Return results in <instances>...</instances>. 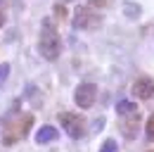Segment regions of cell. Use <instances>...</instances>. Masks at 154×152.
<instances>
[{
	"mask_svg": "<svg viewBox=\"0 0 154 152\" xmlns=\"http://www.w3.org/2000/svg\"><path fill=\"white\" fill-rule=\"evenodd\" d=\"M55 14H57V17H66V7H64V5H57V7H55Z\"/></svg>",
	"mask_w": 154,
	"mask_h": 152,
	"instance_id": "cell-14",
	"label": "cell"
},
{
	"mask_svg": "<svg viewBox=\"0 0 154 152\" xmlns=\"http://www.w3.org/2000/svg\"><path fill=\"white\" fill-rule=\"evenodd\" d=\"M116 112L121 114V116H135L137 107H135L131 100H121V102H116Z\"/></svg>",
	"mask_w": 154,
	"mask_h": 152,
	"instance_id": "cell-8",
	"label": "cell"
},
{
	"mask_svg": "<svg viewBox=\"0 0 154 152\" xmlns=\"http://www.w3.org/2000/svg\"><path fill=\"white\" fill-rule=\"evenodd\" d=\"M109 0H88V7H107Z\"/></svg>",
	"mask_w": 154,
	"mask_h": 152,
	"instance_id": "cell-13",
	"label": "cell"
},
{
	"mask_svg": "<svg viewBox=\"0 0 154 152\" xmlns=\"http://www.w3.org/2000/svg\"><path fill=\"white\" fill-rule=\"evenodd\" d=\"M59 124H62V128L69 133L71 138H83L85 135V119L81 116V114H74V112H59Z\"/></svg>",
	"mask_w": 154,
	"mask_h": 152,
	"instance_id": "cell-3",
	"label": "cell"
},
{
	"mask_svg": "<svg viewBox=\"0 0 154 152\" xmlns=\"http://www.w3.org/2000/svg\"><path fill=\"white\" fill-rule=\"evenodd\" d=\"M102 24V17L93 12V7H85V5H78L74 10V26L81 31H88V29H97Z\"/></svg>",
	"mask_w": 154,
	"mask_h": 152,
	"instance_id": "cell-4",
	"label": "cell"
},
{
	"mask_svg": "<svg viewBox=\"0 0 154 152\" xmlns=\"http://www.w3.org/2000/svg\"><path fill=\"white\" fill-rule=\"evenodd\" d=\"M31 126H33V114H17V116H12L10 124L5 126V133H2V145L19 143L21 138L29 135Z\"/></svg>",
	"mask_w": 154,
	"mask_h": 152,
	"instance_id": "cell-2",
	"label": "cell"
},
{
	"mask_svg": "<svg viewBox=\"0 0 154 152\" xmlns=\"http://www.w3.org/2000/svg\"><path fill=\"white\" fill-rule=\"evenodd\" d=\"M59 138V131L55 126H43L38 133H36V143L38 145H45V143H55Z\"/></svg>",
	"mask_w": 154,
	"mask_h": 152,
	"instance_id": "cell-7",
	"label": "cell"
},
{
	"mask_svg": "<svg viewBox=\"0 0 154 152\" xmlns=\"http://www.w3.org/2000/svg\"><path fill=\"white\" fill-rule=\"evenodd\" d=\"M100 152H119V145H116V140H112V138H107V140L102 143V147H100Z\"/></svg>",
	"mask_w": 154,
	"mask_h": 152,
	"instance_id": "cell-10",
	"label": "cell"
},
{
	"mask_svg": "<svg viewBox=\"0 0 154 152\" xmlns=\"http://www.w3.org/2000/svg\"><path fill=\"white\" fill-rule=\"evenodd\" d=\"M145 133H147V138L149 140H154V114L147 119V126H145Z\"/></svg>",
	"mask_w": 154,
	"mask_h": 152,
	"instance_id": "cell-11",
	"label": "cell"
},
{
	"mask_svg": "<svg viewBox=\"0 0 154 152\" xmlns=\"http://www.w3.org/2000/svg\"><path fill=\"white\" fill-rule=\"evenodd\" d=\"M97 100V86L95 83H81L74 93V102L81 109H90Z\"/></svg>",
	"mask_w": 154,
	"mask_h": 152,
	"instance_id": "cell-5",
	"label": "cell"
},
{
	"mask_svg": "<svg viewBox=\"0 0 154 152\" xmlns=\"http://www.w3.org/2000/svg\"><path fill=\"white\" fill-rule=\"evenodd\" d=\"M149 152H154V150H149Z\"/></svg>",
	"mask_w": 154,
	"mask_h": 152,
	"instance_id": "cell-16",
	"label": "cell"
},
{
	"mask_svg": "<svg viewBox=\"0 0 154 152\" xmlns=\"http://www.w3.org/2000/svg\"><path fill=\"white\" fill-rule=\"evenodd\" d=\"M0 26H5V2L0 0Z\"/></svg>",
	"mask_w": 154,
	"mask_h": 152,
	"instance_id": "cell-15",
	"label": "cell"
},
{
	"mask_svg": "<svg viewBox=\"0 0 154 152\" xmlns=\"http://www.w3.org/2000/svg\"><path fill=\"white\" fill-rule=\"evenodd\" d=\"M133 95L137 100H149L154 95V78L152 76H142L133 83Z\"/></svg>",
	"mask_w": 154,
	"mask_h": 152,
	"instance_id": "cell-6",
	"label": "cell"
},
{
	"mask_svg": "<svg viewBox=\"0 0 154 152\" xmlns=\"http://www.w3.org/2000/svg\"><path fill=\"white\" fill-rule=\"evenodd\" d=\"M123 14L128 19H137V14H140V7L135 5V2H123Z\"/></svg>",
	"mask_w": 154,
	"mask_h": 152,
	"instance_id": "cell-9",
	"label": "cell"
},
{
	"mask_svg": "<svg viewBox=\"0 0 154 152\" xmlns=\"http://www.w3.org/2000/svg\"><path fill=\"white\" fill-rule=\"evenodd\" d=\"M7 76H10V64H0V88L7 81Z\"/></svg>",
	"mask_w": 154,
	"mask_h": 152,
	"instance_id": "cell-12",
	"label": "cell"
},
{
	"mask_svg": "<svg viewBox=\"0 0 154 152\" xmlns=\"http://www.w3.org/2000/svg\"><path fill=\"white\" fill-rule=\"evenodd\" d=\"M38 52L45 57L48 62H55V59L62 55V38H59L57 29H55V24H52L50 19H45V21H43V26H40Z\"/></svg>",
	"mask_w": 154,
	"mask_h": 152,
	"instance_id": "cell-1",
	"label": "cell"
}]
</instances>
